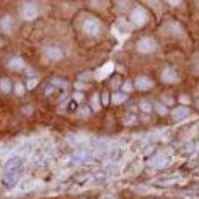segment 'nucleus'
<instances>
[{"mask_svg":"<svg viewBox=\"0 0 199 199\" xmlns=\"http://www.w3.org/2000/svg\"><path fill=\"white\" fill-rule=\"evenodd\" d=\"M122 91L124 92H126V93H129V92H130L131 90H132V85H131V83L130 82H129V81H126V83L122 85Z\"/></svg>","mask_w":199,"mask_h":199,"instance_id":"25","label":"nucleus"},{"mask_svg":"<svg viewBox=\"0 0 199 199\" xmlns=\"http://www.w3.org/2000/svg\"><path fill=\"white\" fill-rule=\"evenodd\" d=\"M188 114H189V109L186 108V107H177V108L172 110L171 116L175 121H180L187 116Z\"/></svg>","mask_w":199,"mask_h":199,"instance_id":"10","label":"nucleus"},{"mask_svg":"<svg viewBox=\"0 0 199 199\" xmlns=\"http://www.w3.org/2000/svg\"><path fill=\"white\" fill-rule=\"evenodd\" d=\"M170 159L168 156H164V157H161V159L157 161V166L159 167H166L170 164Z\"/></svg>","mask_w":199,"mask_h":199,"instance_id":"20","label":"nucleus"},{"mask_svg":"<svg viewBox=\"0 0 199 199\" xmlns=\"http://www.w3.org/2000/svg\"><path fill=\"white\" fill-rule=\"evenodd\" d=\"M1 24H2L3 30H5V31H8V30L11 29L12 21H11V19H10L9 17H5V18L2 20V21H1Z\"/></svg>","mask_w":199,"mask_h":199,"instance_id":"21","label":"nucleus"},{"mask_svg":"<svg viewBox=\"0 0 199 199\" xmlns=\"http://www.w3.org/2000/svg\"><path fill=\"white\" fill-rule=\"evenodd\" d=\"M157 49L156 40L151 37H144L136 43V50L140 54H150Z\"/></svg>","mask_w":199,"mask_h":199,"instance_id":"2","label":"nucleus"},{"mask_svg":"<svg viewBox=\"0 0 199 199\" xmlns=\"http://www.w3.org/2000/svg\"><path fill=\"white\" fill-rule=\"evenodd\" d=\"M197 5H198V7H199V1H197Z\"/></svg>","mask_w":199,"mask_h":199,"instance_id":"37","label":"nucleus"},{"mask_svg":"<svg viewBox=\"0 0 199 199\" xmlns=\"http://www.w3.org/2000/svg\"><path fill=\"white\" fill-rule=\"evenodd\" d=\"M46 55L47 57L53 61H59L63 58V52L61 49L57 47H49L46 49Z\"/></svg>","mask_w":199,"mask_h":199,"instance_id":"11","label":"nucleus"},{"mask_svg":"<svg viewBox=\"0 0 199 199\" xmlns=\"http://www.w3.org/2000/svg\"><path fill=\"white\" fill-rule=\"evenodd\" d=\"M75 88L78 89V90H85V89L88 88V87H87L84 83H81V82H78V83L75 84Z\"/></svg>","mask_w":199,"mask_h":199,"instance_id":"31","label":"nucleus"},{"mask_svg":"<svg viewBox=\"0 0 199 199\" xmlns=\"http://www.w3.org/2000/svg\"><path fill=\"white\" fill-rule=\"evenodd\" d=\"M37 85H38V80L37 79H31V80H29L28 83H27V87H28L29 90H33Z\"/></svg>","mask_w":199,"mask_h":199,"instance_id":"24","label":"nucleus"},{"mask_svg":"<svg viewBox=\"0 0 199 199\" xmlns=\"http://www.w3.org/2000/svg\"><path fill=\"white\" fill-rule=\"evenodd\" d=\"M91 107L93 108L95 111H98L101 110V103H100V97L99 94H94L91 99Z\"/></svg>","mask_w":199,"mask_h":199,"instance_id":"14","label":"nucleus"},{"mask_svg":"<svg viewBox=\"0 0 199 199\" xmlns=\"http://www.w3.org/2000/svg\"><path fill=\"white\" fill-rule=\"evenodd\" d=\"M161 99H162V101L164 102V103H165L167 106H172L173 103H174V101H173V98H172L171 96H169V95H162Z\"/></svg>","mask_w":199,"mask_h":199,"instance_id":"23","label":"nucleus"},{"mask_svg":"<svg viewBox=\"0 0 199 199\" xmlns=\"http://www.w3.org/2000/svg\"><path fill=\"white\" fill-rule=\"evenodd\" d=\"M130 18V21L137 27H142L144 25H145L147 20H149L146 10L141 6H137L136 8L132 10Z\"/></svg>","mask_w":199,"mask_h":199,"instance_id":"3","label":"nucleus"},{"mask_svg":"<svg viewBox=\"0 0 199 199\" xmlns=\"http://www.w3.org/2000/svg\"><path fill=\"white\" fill-rule=\"evenodd\" d=\"M46 91H47V93H46V94L49 95V94H51L53 92V88H52V87H48V88L46 89Z\"/></svg>","mask_w":199,"mask_h":199,"instance_id":"33","label":"nucleus"},{"mask_svg":"<svg viewBox=\"0 0 199 199\" xmlns=\"http://www.w3.org/2000/svg\"><path fill=\"white\" fill-rule=\"evenodd\" d=\"M100 22L95 18H89L87 19L83 24V30L86 34L90 36H95L100 32Z\"/></svg>","mask_w":199,"mask_h":199,"instance_id":"4","label":"nucleus"},{"mask_svg":"<svg viewBox=\"0 0 199 199\" xmlns=\"http://www.w3.org/2000/svg\"><path fill=\"white\" fill-rule=\"evenodd\" d=\"M154 110L156 111L157 114H159L161 116H164L168 113L167 108L164 105H162L161 103H155L154 104Z\"/></svg>","mask_w":199,"mask_h":199,"instance_id":"18","label":"nucleus"},{"mask_svg":"<svg viewBox=\"0 0 199 199\" xmlns=\"http://www.w3.org/2000/svg\"><path fill=\"white\" fill-rule=\"evenodd\" d=\"M38 8L34 3L26 2L24 3L22 7V15L23 18L26 20H33L38 16Z\"/></svg>","mask_w":199,"mask_h":199,"instance_id":"6","label":"nucleus"},{"mask_svg":"<svg viewBox=\"0 0 199 199\" xmlns=\"http://www.w3.org/2000/svg\"><path fill=\"white\" fill-rule=\"evenodd\" d=\"M91 75H92V73H90V72L83 73V74L80 75V79L81 80H90L91 79Z\"/></svg>","mask_w":199,"mask_h":199,"instance_id":"30","label":"nucleus"},{"mask_svg":"<svg viewBox=\"0 0 199 199\" xmlns=\"http://www.w3.org/2000/svg\"><path fill=\"white\" fill-rule=\"evenodd\" d=\"M15 91H16V94L18 96H22L25 93V88L22 83H17L15 86Z\"/></svg>","mask_w":199,"mask_h":199,"instance_id":"22","label":"nucleus"},{"mask_svg":"<svg viewBox=\"0 0 199 199\" xmlns=\"http://www.w3.org/2000/svg\"><path fill=\"white\" fill-rule=\"evenodd\" d=\"M102 102L105 106H107L109 104V94L108 93H104L102 95Z\"/></svg>","mask_w":199,"mask_h":199,"instance_id":"29","label":"nucleus"},{"mask_svg":"<svg viewBox=\"0 0 199 199\" xmlns=\"http://www.w3.org/2000/svg\"><path fill=\"white\" fill-rule=\"evenodd\" d=\"M115 70V65L111 62H108L106 63L104 66H102L101 68H99L98 70L95 72V78L98 81H102L105 78H108L109 76L114 72Z\"/></svg>","mask_w":199,"mask_h":199,"instance_id":"5","label":"nucleus"},{"mask_svg":"<svg viewBox=\"0 0 199 199\" xmlns=\"http://www.w3.org/2000/svg\"><path fill=\"white\" fill-rule=\"evenodd\" d=\"M73 97H74V100L76 101V102H81L82 101V99L84 98V95L81 93V92H75L74 93V95H73Z\"/></svg>","mask_w":199,"mask_h":199,"instance_id":"26","label":"nucleus"},{"mask_svg":"<svg viewBox=\"0 0 199 199\" xmlns=\"http://www.w3.org/2000/svg\"><path fill=\"white\" fill-rule=\"evenodd\" d=\"M1 45H2V42H1V40H0V47H1Z\"/></svg>","mask_w":199,"mask_h":199,"instance_id":"36","label":"nucleus"},{"mask_svg":"<svg viewBox=\"0 0 199 199\" xmlns=\"http://www.w3.org/2000/svg\"><path fill=\"white\" fill-rule=\"evenodd\" d=\"M52 85H54L55 87H58V88L61 89H66L68 87V83L66 81L62 80V79H59V78H54L52 79Z\"/></svg>","mask_w":199,"mask_h":199,"instance_id":"17","label":"nucleus"},{"mask_svg":"<svg viewBox=\"0 0 199 199\" xmlns=\"http://www.w3.org/2000/svg\"><path fill=\"white\" fill-rule=\"evenodd\" d=\"M193 63H194V67L196 72L199 74V54L194 56V59H193Z\"/></svg>","mask_w":199,"mask_h":199,"instance_id":"28","label":"nucleus"},{"mask_svg":"<svg viewBox=\"0 0 199 199\" xmlns=\"http://www.w3.org/2000/svg\"><path fill=\"white\" fill-rule=\"evenodd\" d=\"M0 89H1L4 93H9L11 90V82L8 79H2L0 81Z\"/></svg>","mask_w":199,"mask_h":199,"instance_id":"16","label":"nucleus"},{"mask_svg":"<svg viewBox=\"0 0 199 199\" xmlns=\"http://www.w3.org/2000/svg\"><path fill=\"white\" fill-rule=\"evenodd\" d=\"M127 99V96L124 93H116L111 97V101H113V104L115 105H121L124 102H126Z\"/></svg>","mask_w":199,"mask_h":199,"instance_id":"13","label":"nucleus"},{"mask_svg":"<svg viewBox=\"0 0 199 199\" xmlns=\"http://www.w3.org/2000/svg\"><path fill=\"white\" fill-rule=\"evenodd\" d=\"M135 86L137 90L140 91H147L154 87V82L151 81L150 78L145 77V76H141L135 80Z\"/></svg>","mask_w":199,"mask_h":199,"instance_id":"8","label":"nucleus"},{"mask_svg":"<svg viewBox=\"0 0 199 199\" xmlns=\"http://www.w3.org/2000/svg\"><path fill=\"white\" fill-rule=\"evenodd\" d=\"M105 199H114L113 197H111V196H106L105 197Z\"/></svg>","mask_w":199,"mask_h":199,"instance_id":"34","label":"nucleus"},{"mask_svg":"<svg viewBox=\"0 0 199 199\" xmlns=\"http://www.w3.org/2000/svg\"><path fill=\"white\" fill-rule=\"evenodd\" d=\"M75 157L79 161H86L91 157V154L87 150H78L75 154Z\"/></svg>","mask_w":199,"mask_h":199,"instance_id":"15","label":"nucleus"},{"mask_svg":"<svg viewBox=\"0 0 199 199\" xmlns=\"http://www.w3.org/2000/svg\"><path fill=\"white\" fill-rule=\"evenodd\" d=\"M179 102L182 104H189L190 103V99H189V97L186 96V95H182L179 97Z\"/></svg>","mask_w":199,"mask_h":199,"instance_id":"27","label":"nucleus"},{"mask_svg":"<svg viewBox=\"0 0 199 199\" xmlns=\"http://www.w3.org/2000/svg\"><path fill=\"white\" fill-rule=\"evenodd\" d=\"M169 4L173 5V6H176V5H179L182 3V1H173V0H169V1H167Z\"/></svg>","mask_w":199,"mask_h":199,"instance_id":"32","label":"nucleus"},{"mask_svg":"<svg viewBox=\"0 0 199 199\" xmlns=\"http://www.w3.org/2000/svg\"><path fill=\"white\" fill-rule=\"evenodd\" d=\"M20 165H21V161L18 157H13L7 161L6 165H5V173L3 177V182L7 186H11L16 182Z\"/></svg>","mask_w":199,"mask_h":199,"instance_id":"1","label":"nucleus"},{"mask_svg":"<svg viewBox=\"0 0 199 199\" xmlns=\"http://www.w3.org/2000/svg\"><path fill=\"white\" fill-rule=\"evenodd\" d=\"M165 30L166 31L169 33V34H172V35H181L183 33V29H182V26L181 25L176 22V21H169V22H167L165 24V26H164Z\"/></svg>","mask_w":199,"mask_h":199,"instance_id":"9","label":"nucleus"},{"mask_svg":"<svg viewBox=\"0 0 199 199\" xmlns=\"http://www.w3.org/2000/svg\"><path fill=\"white\" fill-rule=\"evenodd\" d=\"M140 108L141 109L142 111H145V113H150L152 107H151V104L149 103V102H147V101L144 100V101L140 102Z\"/></svg>","mask_w":199,"mask_h":199,"instance_id":"19","label":"nucleus"},{"mask_svg":"<svg viewBox=\"0 0 199 199\" xmlns=\"http://www.w3.org/2000/svg\"><path fill=\"white\" fill-rule=\"evenodd\" d=\"M160 79L163 83L165 84H174L179 81L177 73L172 68H169V67H166L162 70Z\"/></svg>","mask_w":199,"mask_h":199,"instance_id":"7","label":"nucleus"},{"mask_svg":"<svg viewBox=\"0 0 199 199\" xmlns=\"http://www.w3.org/2000/svg\"><path fill=\"white\" fill-rule=\"evenodd\" d=\"M24 66L25 63L21 58H14L9 63V67L13 70H21L24 68Z\"/></svg>","mask_w":199,"mask_h":199,"instance_id":"12","label":"nucleus"},{"mask_svg":"<svg viewBox=\"0 0 199 199\" xmlns=\"http://www.w3.org/2000/svg\"><path fill=\"white\" fill-rule=\"evenodd\" d=\"M196 105H197V108L199 109V100L197 101V104H196Z\"/></svg>","mask_w":199,"mask_h":199,"instance_id":"35","label":"nucleus"}]
</instances>
